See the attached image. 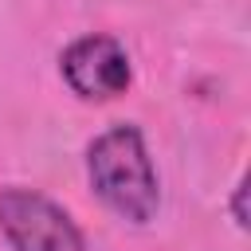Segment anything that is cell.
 Listing matches in <instances>:
<instances>
[{
	"instance_id": "6da1fadb",
	"label": "cell",
	"mask_w": 251,
	"mask_h": 251,
	"mask_svg": "<svg viewBox=\"0 0 251 251\" xmlns=\"http://www.w3.org/2000/svg\"><path fill=\"white\" fill-rule=\"evenodd\" d=\"M90 184L94 192L126 220L145 224L157 212V176L145 153V141L133 126H114L90 145Z\"/></svg>"
},
{
	"instance_id": "7a4b0ae2",
	"label": "cell",
	"mask_w": 251,
	"mask_h": 251,
	"mask_svg": "<svg viewBox=\"0 0 251 251\" xmlns=\"http://www.w3.org/2000/svg\"><path fill=\"white\" fill-rule=\"evenodd\" d=\"M0 231L16 251H82V235L71 216L27 188L0 192Z\"/></svg>"
},
{
	"instance_id": "3957f363",
	"label": "cell",
	"mask_w": 251,
	"mask_h": 251,
	"mask_svg": "<svg viewBox=\"0 0 251 251\" xmlns=\"http://www.w3.org/2000/svg\"><path fill=\"white\" fill-rule=\"evenodd\" d=\"M63 75L82 98H118L129 86V59L110 35H86L63 55Z\"/></svg>"
}]
</instances>
